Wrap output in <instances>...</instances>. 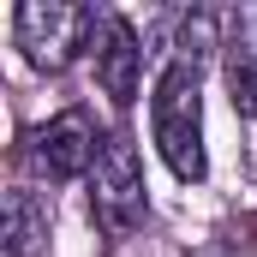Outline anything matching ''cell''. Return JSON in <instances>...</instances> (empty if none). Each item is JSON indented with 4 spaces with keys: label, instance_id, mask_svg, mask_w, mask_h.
I'll return each mask as SVG.
<instances>
[{
    "label": "cell",
    "instance_id": "52a82bcc",
    "mask_svg": "<svg viewBox=\"0 0 257 257\" xmlns=\"http://www.w3.org/2000/svg\"><path fill=\"white\" fill-rule=\"evenodd\" d=\"M42 239H48V203L30 186H12L6 192V257H36Z\"/></svg>",
    "mask_w": 257,
    "mask_h": 257
},
{
    "label": "cell",
    "instance_id": "7a4b0ae2",
    "mask_svg": "<svg viewBox=\"0 0 257 257\" xmlns=\"http://www.w3.org/2000/svg\"><path fill=\"white\" fill-rule=\"evenodd\" d=\"M90 215L96 227L120 245L144 227L150 215V186H144V162H138V144L126 126L102 132V150H96V168H90Z\"/></svg>",
    "mask_w": 257,
    "mask_h": 257
},
{
    "label": "cell",
    "instance_id": "6da1fadb",
    "mask_svg": "<svg viewBox=\"0 0 257 257\" xmlns=\"http://www.w3.org/2000/svg\"><path fill=\"white\" fill-rule=\"evenodd\" d=\"M150 132L162 162L174 168V180L197 186L209 174V150H203V66L197 60H168L150 96Z\"/></svg>",
    "mask_w": 257,
    "mask_h": 257
},
{
    "label": "cell",
    "instance_id": "5b68a950",
    "mask_svg": "<svg viewBox=\"0 0 257 257\" xmlns=\"http://www.w3.org/2000/svg\"><path fill=\"white\" fill-rule=\"evenodd\" d=\"M90 54H96V84L114 108H132L138 102V72H144V48L132 36V24L120 12H96V36H90Z\"/></svg>",
    "mask_w": 257,
    "mask_h": 257
},
{
    "label": "cell",
    "instance_id": "8992f818",
    "mask_svg": "<svg viewBox=\"0 0 257 257\" xmlns=\"http://www.w3.org/2000/svg\"><path fill=\"white\" fill-rule=\"evenodd\" d=\"M221 72H227L233 108L257 120V6H233L221 18Z\"/></svg>",
    "mask_w": 257,
    "mask_h": 257
},
{
    "label": "cell",
    "instance_id": "3957f363",
    "mask_svg": "<svg viewBox=\"0 0 257 257\" xmlns=\"http://www.w3.org/2000/svg\"><path fill=\"white\" fill-rule=\"evenodd\" d=\"M96 36V6H66V0H24L12 6V42L36 72H66Z\"/></svg>",
    "mask_w": 257,
    "mask_h": 257
},
{
    "label": "cell",
    "instance_id": "277c9868",
    "mask_svg": "<svg viewBox=\"0 0 257 257\" xmlns=\"http://www.w3.org/2000/svg\"><path fill=\"white\" fill-rule=\"evenodd\" d=\"M96 150H102V132H96V120L84 108H60L48 126H36V138H30V156H36V168L48 180H78V174L90 180Z\"/></svg>",
    "mask_w": 257,
    "mask_h": 257
}]
</instances>
